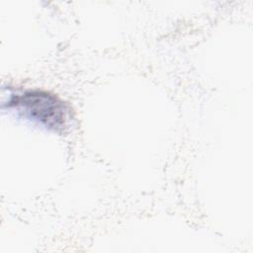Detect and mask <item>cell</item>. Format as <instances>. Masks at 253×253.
Instances as JSON below:
<instances>
[{
    "label": "cell",
    "instance_id": "obj_1",
    "mask_svg": "<svg viewBox=\"0 0 253 253\" xmlns=\"http://www.w3.org/2000/svg\"><path fill=\"white\" fill-rule=\"evenodd\" d=\"M10 105L43 125L57 128L64 125L67 110L55 96L39 90L26 91L12 97Z\"/></svg>",
    "mask_w": 253,
    "mask_h": 253
}]
</instances>
